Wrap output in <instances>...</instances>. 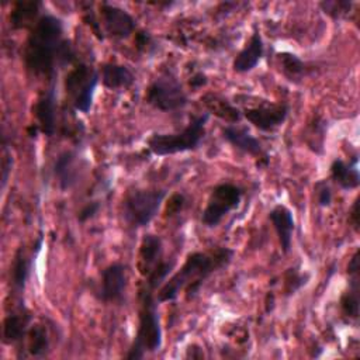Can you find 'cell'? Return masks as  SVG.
<instances>
[{
  "label": "cell",
  "mask_w": 360,
  "mask_h": 360,
  "mask_svg": "<svg viewBox=\"0 0 360 360\" xmlns=\"http://www.w3.org/2000/svg\"><path fill=\"white\" fill-rule=\"evenodd\" d=\"M242 198V190L231 183L218 184L207 202L205 210L201 215V222L205 226H217L221 219L233 208H236Z\"/></svg>",
  "instance_id": "52a82bcc"
},
{
  "label": "cell",
  "mask_w": 360,
  "mask_h": 360,
  "mask_svg": "<svg viewBox=\"0 0 360 360\" xmlns=\"http://www.w3.org/2000/svg\"><path fill=\"white\" fill-rule=\"evenodd\" d=\"M349 290L345 291V294L340 298V308L342 312L352 318L357 319L359 316V274L357 276H349Z\"/></svg>",
  "instance_id": "cb8c5ba5"
},
{
  "label": "cell",
  "mask_w": 360,
  "mask_h": 360,
  "mask_svg": "<svg viewBox=\"0 0 360 360\" xmlns=\"http://www.w3.org/2000/svg\"><path fill=\"white\" fill-rule=\"evenodd\" d=\"M207 83V79H205V76L202 75V73H195L191 79H190V84L193 86V87H201V86H204Z\"/></svg>",
  "instance_id": "e575fe53"
},
{
  "label": "cell",
  "mask_w": 360,
  "mask_h": 360,
  "mask_svg": "<svg viewBox=\"0 0 360 360\" xmlns=\"http://www.w3.org/2000/svg\"><path fill=\"white\" fill-rule=\"evenodd\" d=\"M315 191H316L318 204L321 207H329L332 202V191H330L329 186L325 181H319L315 186Z\"/></svg>",
  "instance_id": "f546056e"
},
{
  "label": "cell",
  "mask_w": 360,
  "mask_h": 360,
  "mask_svg": "<svg viewBox=\"0 0 360 360\" xmlns=\"http://www.w3.org/2000/svg\"><path fill=\"white\" fill-rule=\"evenodd\" d=\"M127 288V271L121 263H112L107 266L101 273V284L98 290V298L104 302L120 301Z\"/></svg>",
  "instance_id": "30bf717a"
},
{
  "label": "cell",
  "mask_w": 360,
  "mask_h": 360,
  "mask_svg": "<svg viewBox=\"0 0 360 360\" xmlns=\"http://www.w3.org/2000/svg\"><path fill=\"white\" fill-rule=\"evenodd\" d=\"M357 160L354 159L353 163H346L340 159H336L330 165V177L332 180L339 184L345 190L356 188L360 184V174L357 170Z\"/></svg>",
  "instance_id": "ffe728a7"
},
{
  "label": "cell",
  "mask_w": 360,
  "mask_h": 360,
  "mask_svg": "<svg viewBox=\"0 0 360 360\" xmlns=\"http://www.w3.org/2000/svg\"><path fill=\"white\" fill-rule=\"evenodd\" d=\"M30 322H31V315L24 308L8 314L3 322L4 343L11 345V343L20 342L25 336Z\"/></svg>",
  "instance_id": "2e32d148"
},
{
  "label": "cell",
  "mask_w": 360,
  "mask_h": 360,
  "mask_svg": "<svg viewBox=\"0 0 360 360\" xmlns=\"http://www.w3.org/2000/svg\"><path fill=\"white\" fill-rule=\"evenodd\" d=\"M38 127L39 129L48 135L52 136L55 134V121H56V98H55V90L49 89L46 93L42 94V97L37 101L34 108Z\"/></svg>",
  "instance_id": "4fadbf2b"
},
{
  "label": "cell",
  "mask_w": 360,
  "mask_h": 360,
  "mask_svg": "<svg viewBox=\"0 0 360 360\" xmlns=\"http://www.w3.org/2000/svg\"><path fill=\"white\" fill-rule=\"evenodd\" d=\"M165 195V190H135L128 193L122 202L125 221L135 228L148 225L158 214Z\"/></svg>",
  "instance_id": "5b68a950"
},
{
  "label": "cell",
  "mask_w": 360,
  "mask_h": 360,
  "mask_svg": "<svg viewBox=\"0 0 360 360\" xmlns=\"http://www.w3.org/2000/svg\"><path fill=\"white\" fill-rule=\"evenodd\" d=\"M269 218L277 232L281 250L287 253L291 246V239H292V232L295 228L292 212L285 207V205H276L270 212Z\"/></svg>",
  "instance_id": "7c38bea8"
},
{
  "label": "cell",
  "mask_w": 360,
  "mask_h": 360,
  "mask_svg": "<svg viewBox=\"0 0 360 360\" xmlns=\"http://www.w3.org/2000/svg\"><path fill=\"white\" fill-rule=\"evenodd\" d=\"M30 273V262L24 255L22 249H18L11 266V285L17 292H21L25 287V281Z\"/></svg>",
  "instance_id": "d4e9b609"
},
{
  "label": "cell",
  "mask_w": 360,
  "mask_h": 360,
  "mask_svg": "<svg viewBox=\"0 0 360 360\" xmlns=\"http://www.w3.org/2000/svg\"><path fill=\"white\" fill-rule=\"evenodd\" d=\"M184 195L183 194H173L167 202V208H166V214L167 215H174L177 214L183 207H184Z\"/></svg>",
  "instance_id": "4dcf8cb0"
},
{
  "label": "cell",
  "mask_w": 360,
  "mask_h": 360,
  "mask_svg": "<svg viewBox=\"0 0 360 360\" xmlns=\"http://www.w3.org/2000/svg\"><path fill=\"white\" fill-rule=\"evenodd\" d=\"M101 80H103V84L107 89L117 90V89H127V87H129L134 83L135 76L124 65L105 63L101 68Z\"/></svg>",
  "instance_id": "d6986e66"
},
{
  "label": "cell",
  "mask_w": 360,
  "mask_h": 360,
  "mask_svg": "<svg viewBox=\"0 0 360 360\" xmlns=\"http://www.w3.org/2000/svg\"><path fill=\"white\" fill-rule=\"evenodd\" d=\"M49 347V339L46 329L41 325L32 326L30 330V354L34 357H42Z\"/></svg>",
  "instance_id": "484cf974"
},
{
  "label": "cell",
  "mask_w": 360,
  "mask_h": 360,
  "mask_svg": "<svg viewBox=\"0 0 360 360\" xmlns=\"http://www.w3.org/2000/svg\"><path fill=\"white\" fill-rule=\"evenodd\" d=\"M263 51H264L263 39H262L260 34L256 31L252 34L246 46L236 55L233 65H232L233 70L238 73H245V72L252 70L260 62V59L263 56Z\"/></svg>",
  "instance_id": "9a60e30c"
},
{
  "label": "cell",
  "mask_w": 360,
  "mask_h": 360,
  "mask_svg": "<svg viewBox=\"0 0 360 360\" xmlns=\"http://www.w3.org/2000/svg\"><path fill=\"white\" fill-rule=\"evenodd\" d=\"M98 208H100V204L96 202V201L86 204V205L80 210V212H79V215H77V219H79L80 222H84V221H87L89 218H93L94 214H97Z\"/></svg>",
  "instance_id": "1f68e13d"
},
{
  "label": "cell",
  "mask_w": 360,
  "mask_h": 360,
  "mask_svg": "<svg viewBox=\"0 0 360 360\" xmlns=\"http://www.w3.org/2000/svg\"><path fill=\"white\" fill-rule=\"evenodd\" d=\"M349 222L356 231H359V198H356L352 205V210L349 214Z\"/></svg>",
  "instance_id": "d6a6232c"
},
{
  "label": "cell",
  "mask_w": 360,
  "mask_h": 360,
  "mask_svg": "<svg viewBox=\"0 0 360 360\" xmlns=\"http://www.w3.org/2000/svg\"><path fill=\"white\" fill-rule=\"evenodd\" d=\"M162 345V329L156 302L150 290L142 292L139 311V325L135 340L127 354V359H142L145 352H156Z\"/></svg>",
  "instance_id": "3957f363"
},
{
  "label": "cell",
  "mask_w": 360,
  "mask_h": 360,
  "mask_svg": "<svg viewBox=\"0 0 360 360\" xmlns=\"http://www.w3.org/2000/svg\"><path fill=\"white\" fill-rule=\"evenodd\" d=\"M278 60H280L281 72L290 82L298 83L305 77L308 72L307 63H304V60H301L297 55L290 52H281L278 53Z\"/></svg>",
  "instance_id": "7402d4cb"
},
{
  "label": "cell",
  "mask_w": 360,
  "mask_h": 360,
  "mask_svg": "<svg viewBox=\"0 0 360 360\" xmlns=\"http://www.w3.org/2000/svg\"><path fill=\"white\" fill-rule=\"evenodd\" d=\"M98 83V73L80 65L66 76V91L73 96V105L80 112H89L93 104V96Z\"/></svg>",
  "instance_id": "ba28073f"
},
{
  "label": "cell",
  "mask_w": 360,
  "mask_h": 360,
  "mask_svg": "<svg viewBox=\"0 0 360 360\" xmlns=\"http://www.w3.org/2000/svg\"><path fill=\"white\" fill-rule=\"evenodd\" d=\"M347 273L349 276H357L359 274V250L354 252V255L352 256L349 266H347Z\"/></svg>",
  "instance_id": "836d02e7"
},
{
  "label": "cell",
  "mask_w": 360,
  "mask_h": 360,
  "mask_svg": "<svg viewBox=\"0 0 360 360\" xmlns=\"http://www.w3.org/2000/svg\"><path fill=\"white\" fill-rule=\"evenodd\" d=\"M201 100L210 112H212L214 115L219 117L224 121H228L229 124L239 121L242 117L240 111L235 105H232L228 100H225L217 94L208 93Z\"/></svg>",
  "instance_id": "44dd1931"
},
{
  "label": "cell",
  "mask_w": 360,
  "mask_h": 360,
  "mask_svg": "<svg viewBox=\"0 0 360 360\" xmlns=\"http://www.w3.org/2000/svg\"><path fill=\"white\" fill-rule=\"evenodd\" d=\"M222 136L231 145H233L236 149H239L245 153H249L253 156L262 155L260 141L257 138H255L245 127L229 124L222 128Z\"/></svg>",
  "instance_id": "5bb4252c"
},
{
  "label": "cell",
  "mask_w": 360,
  "mask_h": 360,
  "mask_svg": "<svg viewBox=\"0 0 360 360\" xmlns=\"http://www.w3.org/2000/svg\"><path fill=\"white\" fill-rule=\"evenodd\" d=\"M208 114H202L193 118L181 132L152 135L148 139V146L150 152L159 156H165L195 149L204 138Z\"/></svg>",
  "instance_id": "277c9868"
},
{
  "label": "cell",
  "mask_w": 360,
  "mask_h": 360,
  "mask_svg": "<svg viewBox=\"0 0 360 360\" xmlns=\"http://www.w3.org/2000/svg\"><path fill=\"white\" fill-rule=\"evenodd\" d=\"M319 6L323 10V13H326L332 18H340L350 10L352 3L345 0H335V1H322Z\"/></svg>",
  "instance_id": "83f0119b"
},
{
  "label": "cell",
  "mask_w": 360,
  "mask_h": 360,
  "mask_svg": "<svg viewBox=\"0 0 360 360\" xmlns=\"http://www.w3.org/2000/svg\"><path fill=\"white\" fill-rule=\"evenodd\" d=\"M146 101L160 111H174L187 104V94L184 93L179 80L170 75L163 73L156 77L148 87Z\"/></svg>",
  "instance_id": "8992f818"
},
{
  "label": "cell",
  "mask_w": 360,
  "mask_h": 360,
  "mask_svg": "<svg viewBox=\"0 0 360 360\" xmlns=\"http://www.w3.org/2000/svg\"><path fill=\"white\" fill-rule=\"evenodd\" d=\"M284 278H285V291H287V294H292L307 283L308 276L307 274H300L295 269H288Z\"/></svg>",
  "instance_id": "f1b7e54d"
},
{
  "label": "cell",
  "mask_w": 360,
  "mask_h": 360,
  "mask_svg": "<svg viewBox=\"0 0 360 360\" xmlns=\"http://www.w3.org/2000/svg\"><path fill=\"white\" fill-rule=\"evenodd\" d=\"M62 21L51 14L42 15L34 25L25 48L27 68L35 75H51L55 63H66L72 49L62 38Z\"/></svg>",
  "instance_id": "6da1fadb"
},
{
  "label": "cell",
  "mask_w": 360,
  "mask_h": 360,
  "mask_svg": "<svg viewBox=\"0 0 360 360\" xmlns=\"http://www.w3.org/2000/svg\"><path fill=\"white\" fill-rule=\"evenodd\" d=\"M172 269V263L167 262H159L153 270L148 274V290H155L165 278L166 276L170 273Z\"/></svg>",
  "instance_id": "4316f807"
},
{
  "label": "cell",
  "mask_w": 360,
  "mask_h": 360,
  "mask_svg": "<svg viewBox=\"0 0 360 360\" xmlns=\"http://www.w3.org/2000/svg\"><path fill=\"white\" fill-rule=\"evenodd\" d=\"M100 10L105 31L110 35L115 38H128L135 31V20L125 10L108 3H103Z\"/></svg>",
  "instance_id": "8fae6325"
},
{
  "label": "cell",
  "mask_w": 360,
  "mask_h": 360,
  "mask_svg": "<svg viewBox=\"0 0 360 360\" xmlns=\"http://www.w3.org/2000/svg\"><path fill=\"white\" fill-rule=\"evenodd\" d=\"M233 256L228 248H215L208 252L190 253L181 269L160 288L158 300L160 302L172 301L181 288H186V297L193 298L200 290L204 280L214 271L226 266Z\"/></svg>",
  "instance_id": "7a4b0ae2"
},
{
  "label": "cell",
  "mask_w": 360,
  "mask_h": 360,
  "mask_svg": "<svg viewBox=\"0 0 360 360\" xmlns=\"http://www.w3.org/2000/svg\"><path fill=\"white\" fill-rule=\"evenodd\" d=\"M76 153L72 150L62 152L53 165V174L62 190L70 188L77 181L79 169L76 166Z\"/></svg>",
  "instance_id": "e0dca14e"
},
{
  "label": "cell",
  "mask_w": 360,
  "mask_h": 360,
  "mask_svg": "<svg viewBox=\"0 0 360 360\" xmlns=\"http://www.w3.org/2000/svg\"><path fill=\"white\" fill-rule=\"evenodd\" d=\"M288 111L290 108L284 103L264 104L253 108H245L243 117L260 131L267 132L280 127L285 121Z\"/></svg>",
  "instance_id": "9c48e42d"
},
{
  "label": "cell",
  "mask_w": 360,
  "mask_h": 360,
  "mask_svg": "<svg viewBox=\"0 0 360 360\" xmlns=\"http://www.w3.org/2000/svg\"><path fill=\"white\" fill-rule=\"evenodd\" d=\"M39 8L38 1H18L15 3L11 14L10 22L14 28H24L32 22L37 17Z\"/></svg>",
  "instance_id": "603a6c76"
},
{
  "label": "cell",
  "mask_w": 360,
  "mask_h": 360,
  "mask_svg": "<svg viewBox=\"0 0 360 360\" xmlns=\"http://www.w3.org/2000/svg\"><path fill=\"white\" fill-rule=\"evenodd\" d=\"M162 240L158 235L148 233L142 238L139 248V270L143 276H148L153 267L160 262Z\"/></svg>",
  "instance_id": "ac0fdd59"
}]
</instances>
